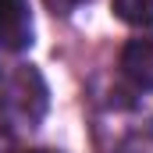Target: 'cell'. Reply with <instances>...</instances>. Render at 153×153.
<instances>
[{"label": "cell", "instance_id": "obj_1", "mask_svg": "<svg viewBox=\"0 0 153 153\" xmlns=\"http://www.w3.org/2000/svg\"><path fill=\"white\" fill-rule=\"evenodd\" d=\"M32 43V11L29 0H0V46L25 50Z\"/></svg>", "mask_w": 153, "mask_h": 153}, {"label": "cell", "instance_id": "obj_2", "mask_svg": "<svg viewBox=\"0 0 153 153\" xmlns=\"http://www.w3.org/2000/svg\"><path fill=\"white\" fill-rule=\"evenodd\" d=\"M121 71L139 89H153V36L125 43V50H121Z\"/></svg>", "mask_w": 153, "mask_h": 153}, {"label": "cell", "instance_id": "obj_3", "mask_svg": "<svg viewBox=\"0 0 153 153\" xmlns=\"http://www.w3.org/2000/svg\"><path fill=\"white\" fill-rule=\"evenodd\" d=\"M114 14L135 29H153V0H114Z\"/></svg>", "mask_w": 153, "mask_h": 153}, {"label": "cell", "instance_id": "obj_4", "mask_svg": "<svg viewBox=\"0 0 153 153\" xmlns=\"http://www.w3.org/2000/svg\"><path fill=\"white\" fill-rule=\"evenodd\" d=\"M29 153H53V150H29Z\"/></svg>", "mask_w": 153, "mask_h": 153}, {"label": "cell", "instance_id": "obj_5", "mask_svg": "<svg viewBox=\"0 0 153 153\" xmlns=\"http://www.w3.org/2000/svg\"><path fill=\"white\" fill-rule=\"evenodd\" d=\"M68 4H85V0H68Z\"/></svg>", "mask_w": 153, "mask_h": 153}]
</instances>
